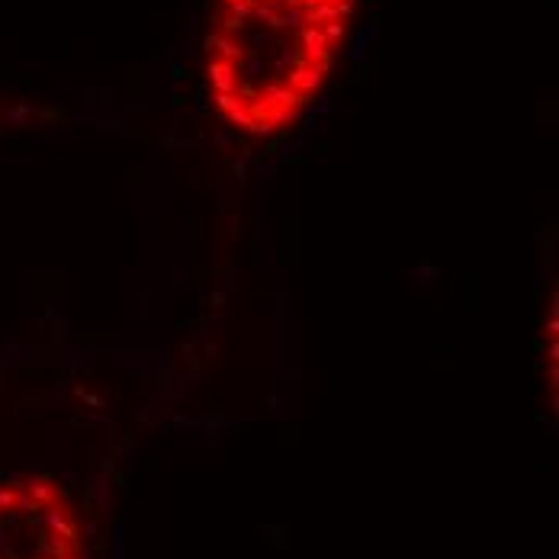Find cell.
<instances>
[{"label": "cell", "instance_id": "cell-1", "mask_svg": "<svg viewBox=\"0 0 559 559\" xmlns=\"http://www.w3.org/2000/svg\"><path fill=\"white\" fill-rule=\"evenodd\" d=\"M357 0H216L206 81L218 116L248 135L296 122L321 94Z\"/></svg>", "mask_w": 559, "mask_h": 559}, {"label": "cell", "instance_id": "cell-2", "mask_svg": "<svg viewBox=\"0 0 559 559\" xmlns=\"http://www.w3.org/2000/svg\"><path fill=\"white\" fill-rule=\"evenodd\" d=\"M0 559H87L81 511L58 475L0 479Z\"/></svg>", "mask_w": 559, "mask_h": 559}]
</instances>
